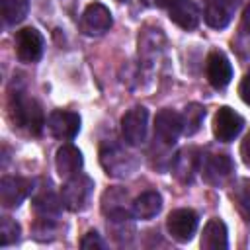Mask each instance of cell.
<instances>
[{"mask_svg": "<svg viewBox=\"0 0 250 250\" xmlns=\"http://www.w3.org/2000/svg\"><path fill=\"white\" fill-rule=\"evenodd\" d=\"M240 156H242V162L250 168V133L244 137V141L240 145Z\"/></svg>", "mask_w": 250, "mask_h": 250, "instance_id": "obj_27", "label": "cell"}, {"mask_svg": "<svg viewBox=\"0 0 250 250\" xmlns=\"http://www.w3.org/2000/svg\"><path fill=\"white\" fill-rule=\"evenodd\" d=\"M242 27L250 33V4L244 8V14H242Z\"/></svg>", "mask_w": 250, "mask_h": 250, "instance_id": "obj_29", "label": "cell"}, {"mask_svg": "<svg viewBox=\"0 0 250 250\" xmlns=\"http://www.w3.org/2000/svg\"><path fill=\"white\" fill-rule=\"evenodd\" d=\"M80 246H82L84 250H102L105 244H104L102 236H100L96 230H90V232L80 240Z\"/></svg>", "mask_w": 250, "mask_h": 250, "instance_id": "obj_25", "label": "cell"}, {"mask_svg": "<svg viewBox=\"0 0 250 250\" xmlns=\"http://www.w3.org/2000/svg\"><path fill=\"white\" fill-rule=\"evenodd\" d=\"M238 0H205L203 18L209 27L223 29L230 23L234 12H236Z\"/></svg>", "mask_w": 250, "mask_h": 250, "instance_id": "obj_12", "label": "cell"}, {"mask_svg": "<svg viewBox=\"0 0 250 250\" xmlns=\"http://www.w3.org/2000/svg\"><path fill=\"white\" fill-rule=\"evenodd\" d=\"M238 94H240L242 102L250 105V74H246V76L240 80V84H238Z\"/></svg>", "mask_w": 250, "mask_h": 250, "instance_id": "obj_26", "label": "cell"}, {"mask_svg": "<svg viewBox=\"0 0 250 250\" xmlns=\"http://www.w3.org/2000/svg\"><path fill=\"white\" fill-rule=\"evenodd\" d=\"M10 117H12L14 125L27 129L31 135H39L43 125H45V117H43V109H41L39 102L21 94V92L12 94Z\"/></svg>", "mask_w": 250, "mask_h": 250, "instance_id": "obj_1", "label": "cell"}, {"mask_svg": "<svg viewBox=\"0 0 250 250\" xmlns=\"http://www.w3.org/2000/svg\"><path fill=\"white\" fill-rule=\"evenodd\" d=\"M146 127H148V111L143 105L131 107L121 117V135H123V141L131 146H137V145L145 143Z\"/></svg>", "mask_w": 250, "mask_h": 250, "instance_id": "obj_4", "label": "cell"}, {"mask_svg": "<svg viewBox=\"0 0 250 250\" xmlns=\"http://www.w3.org/2000/svg\"><path fill=\"white\" fill-rule=\"evenodd\" d=\"M6 23H20L29 10V0H0Z\"/></svg>", "mask_w": 250, "mask_h": 250, "instance_id": "obj_23", "label": "cell"}, {"mask_svg": "<svg viewBox=\"0 0 250 250\" xmlns=\"http://www.w3.org/2000/svg\"><path fill=\"white\" fill-rule=\"evenodd\" d=\"M16 55L21 62H37L43 55V35L35 27H23L16 33Z\"/></svg>", "mask_w": 250, "mask_h": 250, "instance_id": "obj_6", "label": "cell"}, {"mask_svg": "<svg viewBox=\"0 0 250 250\" xmlns=\"http://www.w3.org/2000/svg\"><path fill=\"white\" fill-rule=\"evenodd\" d=\"M229 246L227 238V225L221 219H211L201 234V248L203 250H225Z\"/></svg>", "mask_w": 250, "mask_h": 250, "instance_id": "obj_18", "label": "cell"}, {"mask_svg": "<svg viewBox=\"0 0 250 250\" xmlns=\"http://www.w3.org/2000/svg\"><path fill=\"white\" fill-rule=\"evenodd\" d=\"M199 168H201L203 176L207 178V182L219 184L230 176L234 166H232V160L229 154H209L199 160Z\"/></svg>", "mask_w": 250, "mask_h": 250, "instance_id": "obj_15", "label": "cell"}, {"mask_svg": "<svg viewBox=\"0 0 250 250\" xmlns=\"http://www.w3.org/2000/svg\"><path fill=\"white\" fill-rule=\"evenodd\" d=\"M47 125H49V131L53 133V137H57L61 141H70L80 131V115L74 111L57 109L49 115Z\"/></svg>", "mask_w": 250, "mask_h": 250, "instance_id": "obj_10", "label": "cell"}, {"mask_svg": "<svg viewBox=\"0 0 250 250\" xmlns=\"http://www.w3.org/2000/svg\"><path fill=\"white\" fill-rule=\"evenodd\" d=\"M31 191V182L18 176H4L0 182V203L4 207H18Z\"/></svg>", "mask_w": 250, "mask_h": 250, "instance_id": "obj_13", "label": "cell"}, {"mask_svg": "<svg viewBox=\"0 0 250 250\" xmlns=\"http://www.w3.org/2000/svg\"><path fill=\"white\" fill-rule=\"evenodd\" d=\"M168 18L182 29L189 31L199 25V8L191 0H170L168 4Z\"/></svg>", "mask_w": 250, "mask_h": 250, "instance_id": "obj_14", "label": "cell"}, {"mask_svg": "<svg viewBox=\"0 0 250 250\" xmlns=\"http://www.w3.org/2000/svg\"><path fill=\"white\" fill-rule=\"evenodd\" d=\"M80 25L88 35H102L111 27V12L102 2H92L84 10Z\"/></svg>", "mask_w": 250, "mask_h": 250, "instance_id": "obj_9", "label": "cell"}, {"mask_svg": "<svg viewBox=\"0 0 250 250\" xmlns=\"http://www.w3.org/2000/svg\"><path fill=\"white\" fill-rule=\"evenodd\" d=\"M199 154L193 148H186L182 150L176 158H174V174L178 176V180L182 182H191V176L199 170Z\"/></svg>", "mask_w": 250, "mask_h": 250, "instance_id": "obj_20", "label": "cell"}, {"mask_svg": "<svg viewBox=\"0 0 250 250\" xmlns=\"http://www.w3.org/2000/svg\"><path fill=\"white\" fill-rule=\"evenodd\" d=\"M100 162L105 170L107 176H113V178H125V176H131L137 166H139V160L135 158V154L127 152L121 145H104L102 150H100Z\"/></svg>", "mask_w": 250, "mask_h": 250, "instance_id": "obj_2", "label": "cell"}, {"mask_svg": "<svg viewBox=\"0 0 250 250\" xmlns=\"http://www.w3.org/2000/svg\"><path fill=\"white\" fill-rule=\"evenodd\" d=\"M160 209H162V197L156 191H145L133 201V215L143 221L156 217Z\"/></svg>", "mask_w": 250, "mask_h": 250, "instance_id": "obj_19", "label": "cell"}, {"mask_svg": "<svg viewBox=\"0 0 250 250\" xmlns=\"http://www.w3.org/2000/svg\"><path fill=\"white\" fill-rule=\"evenodd\" d=\"M244 127V119L229 105L219 107V111L215 113L213 119V133L221 143H229L234 137H238V133Z\"/></svg>", "mask_w": 250, "mask_h": 250, "instance_id": "obj_8", "label": "cell"}, {"mask_svg": "<svg viewBox=\"0 0 250 250\" xmlns=\"http://www.w3.org/2000/svg\"><path fill=\"white\" fill-rule=\"evenodd\" d=\"M197 223H199V217L193 209H176L168 215L166 227L172 238H176L178 242H188L195 234Z\"/></svg>", "mask_w": 250, "mask_h": 250, "instance_id": "obj_7", "label": "cell"}, {"mask_svg": "<svg viewBox=\"0 0 250 250\" xmlns=\"http://www.w3.org/2000/svg\"><path fill=\"white\" fill-rule=\"evenodd\" d=\"M203 117H205V107L199 105V104H189V105L184 109V113H182L184 135H188V137L195 135V133L201 129Z\"/></svg>", "mask_w": 250, "mask_h": 250, "instance_id": "obj_22", "label": "cell"}, {"mask_svg": "<svg viewBox=\"0 0 250 250\" xmlns=\"http://www.w3.org/2000/svg\"><path fill=\"white\" fill-rule=\"evenodd\" d=\"M94 189V182L86 174H76L72 178H66V184L61 189V199L62 205L68 211H84L90 203Z\"/></svg>", "mask_w": 250, "mask_h": 250, "instance_id": "obj_3", "label": "cell"}, {"mask_svg": "<svg viewBox=\"0 0 250 250\" xmlns=\"http://www.w3.org/2000/svg\"><path fill=\"white\" fill-rule=\"evenodd\" d=\"M127 201V191L125 189H117L111 188L104 193L102 197V209L107 215L109 221H117V219H129V211L125 207Z\"/></svg>", "mask_w": 250, "mask_h": 250, "instance_id": "obj_17", "label": "cell"}, {"mask_svg": "<svg viewBox=\"0 0 250 250\" xmlns=\"http://www.w3.org/2000/svg\"><path fill=\"white\" fill-rule=\"evenodd\" d=\"M205 74L213 88H225L232 78V64L221 51H213L205 61Z\"/></svg>", "mask_w": 250, "mask_h": 250, "instance_id": "obj_11", "label": "cell"}, {"mask_svg": "<svg viewBox=\"0 0 250 250\" xmlns=\"http://www.w3.org/2000/svg\"><path fill=\"white\" fill-rule=\"evenodd\" d=\"M143 4H146L150 8H164L170 4V0H143Z\"/></svg>", "mask_w": 250, "mask_h": 250, "instance_id": "obj_28", "label": "cell"}, {"mask_svg": "<svg viewBox=\"0 0 250 250\" xmlns=\"http://www.w3.org/2000/svg\"><path fill=\"white\" fill-rule=\"evenodd\" d=\"M82 152L74 146V145H62L57 150L55 156V166L61 178H72L76 174H80L82 168Z\"/></svg>", "mask_w": 250, "mask_h": 250, "instance_id": "obj_16", "label": "cell"}, {"mask_svg": "<svg viewBox=\"0 0 250 250\" xmlns=\"http://www.w3.org/2000/svg\"><path fill=\"white\" fill-rule=\"evenodd\" d=\"M180 133H184V121L182 115L174 109H162L156 113L154 119V137L160 141L164 146L176 145Z\"/></svg>", "mask_w": 250, "mask_h": 250, "instance_id": "obj_5", "label": "cell"}, {"mask_svg": "<svg viewBox=\"0 0 250 250\" xmlns=\"http://www.w3.org/2000/svg\"><path fill=\"white\" fill-rule=\"evenodd\" d=\"M61 203L62 199H59L53 191H43L33 199V209L41 219L55 221L61 213Z\"/></svg>", "mask_w": 250, "mask_h": 250, "instance_id": "obj_21", "label": "cell"}, {"mask_svg": "<svg viewBox=\"0 0 250 250\" xmlns=\"http://www.w3.org/2000/svg\"><path fill=\"white\" fill-rule=\"evenodd\" d=\"M20 240V225L10 217H2L0 221V246H10Z\"/></svg>", "mask_w": 250, "mask_h": 250, "instance_id": "obj_24", "label": "cell"}]
</instances>
